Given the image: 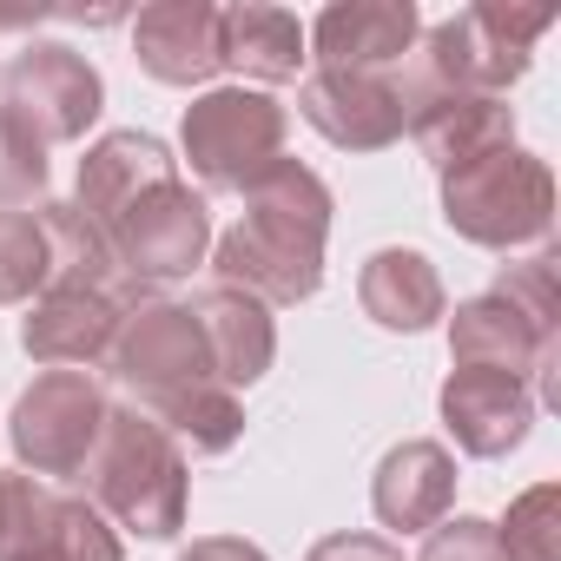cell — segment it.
Returning <instances> with one entry per match:
<instances>
[{"label":"cell","instance_id":"6da1fadb","mask_svg":"<svg viewBox=\"0 0 561 561\" xmlns=\"http://www.w3.org/2000/svg\"><path fill=\"white\" fill-rule=\"evenodd\" d=\"M331 185L298 165L277 159L244 185V218L211 238V271L218 285L257 298V305H305L324 285V244H331Z\"/></svg>","mask_w":561,"mask_h":561},{"label":"cell","instance_id":"7a4b0ae2","mask_svg":"<svg viewBox=\"0 0 561 561\" xmlns=\"http://www.w3.org/2000/svg\"><path fill=\"white\" fill-rule=\"evenodd\" d=\"M80 482H87V502L113 528H133L139 541H172L185 528V508H192L185 449L139 403H113L106 410L100 443H93Z\"/></svg>","mask_w":561,"mask_h":561},{"label":"cell","instance_id":"3957f363","mask_svg":"<svg viewBox=\"0 0 561 561\" xmlns=\"http://www.w3.org/2000/svg\"><path fill=\"white\" fill-rule=\"evenodd\" d=\"M548 27H554V8L482 0V8H462L456 21L430 27L390 80L397 87H456V93H495V100H508V87L528 73V54H535V41Z\"/></svg>","mask_w":561,"mask_h":561},{"label":"cell","instance_id":"277c9868","mask_svg":"<svg viewBox=\"0 0 561 561\" xmlns=\"http://www.w3.org/2000/svg\"><path fill=\"white\" fill-rule=\"evenodd\" d=\"M443 179V225L482 251H522L548 244L554 231V172L528 146H489Z\"/></svg>","mask_w":561,"mask_h":561},{"label":"cell","instance_id":"5b68a950","mask_svg":"<svg viewBox=\"0 0 561 561\" xmlns=\"http://www.w3.org/2000/svg\"><path fill=\"white\" fill-rule=\"evenodd\" d=\"M285 133H291V113L271 93L211 87V93H198L185 106L179 146H185V165L198 172L205 192H244L264 165L285 159Z\"/></svg>","mask_w":561,"mask_h":561},{"label":"cell","instance_id":"8992f818","mask_svg":"<svg viewBox=\"0 0 561 561\" xmlns=\"http://www.w3.org/2000/svg\"><path fill=\"white\" fill-rule=\"evenodd\" d=\"M106 410H113V397L93 370H41L8 416V443H14L21 469H34V476H80L100 443Z\"/></svg>","mask_w":561,"mask_h":561},{"label":"cell","instance_id":"52a82bcc","mask_svg":"<svg viewBox=\"0 0 561 561\" xmlns=\"http://www.w3.org/2000/svg\"><path fill=\"white\" fill-rule=\"evenodd\" d=\"M106 244H113V264H119L126 285H139V291L146 285H179L211 251V205L185 179L152 185L146 198L126 205V218L106 231Z\"/></svg>","mask_w":561,"mask_h":561},{"label":"cell","instance_id":"ba28073f","mask_svg":"<svg viewBox=\"0 0 561 561\" xmlns=\"http://www.w3.org/2000/svg\"><path fill=\"white\" fill-rule=\"evenodd\" d=\"M0 106L27 119L41 146H73V139H87V126L106 106V80L87 54H73L60 41H27L8 60V73H0Z\"/></svg>","mask_w":561,"mask_h":561},{"label":"cell","instance_id":"9c48e42d","mask_svg":"<svg viewBox=\"0 0 561 561\" xmlns=\"http://www.w3.org/2000/svg\"><path fill=\"white\" fill-rule=\"evenodd\" d=\"M113 377L139 397V403H159L185 383H205L211 377V351H205V331L192 318V305L179 298H139L113 337Z\"/></svg>","mask_w":561,"mask_h":561},{"label":"cell","instance_id":"30bf717a","mask_svg":"<svg viewBox=\"0 0 561 561\" xmlns=\"http://www.w3.org/2000/svg\"><path fill=\"white\" fill-rule=\"evenodd\" d=\"M139 285H47L21 324L27 357L47 370H93L113 357V337L126 324V311L139 305Z\"/></svg>","mask_w":561,"mask_h":561},{"label":"cell","instance_id":"8fae6325","mask_svg":"<svg viewBox=\"0 0 561 561\" xmlns=\"http://www.w3.org/2000/svg\"><path fill=\"white\" fill-rule=\"evenodd\" d=\"M423 41V14L410 0H337L305 27L318 73H397Z\"/></svg>","mask_w":561,"mask_h":561},{"label":"cell","instance_id":"7c38bea8","mask_svg":"<svg viewBox=\"0 0 561 561\" xmlns=\"http://www.w3.org/2000/svg\"><path fill=\"white\" fill-rule=\"evenodd\" d=\"M436 410H443V430L456 436V449L476 456V462H495V456L522 449L528 430H535V390H528L522 377H508V370L456 364V370L443 377Z\"/></svg>","mask_w":561,"mask_h":561},{"label":"cell","instance_id":"4fadbf2b","mask_svg":"<svg viewBox=\"0 0 561 561\" xmlns=\"http://www.w3.org/2000/svg\"><path fill=\"white\" fill-rule=\"evenodd\" d=\"M397 87V80H390ZM403 100V133L423 146V159L436 172L489 152V146H515V106L495 93H456V87H397Z\"/></svg>","mask_w":561,"mask_h":561},{"label":"cell","instance_id":"5bb4252c","mask_svg":"<svg viewBox=\"0 0 561 561\" xmlns=\"http://www.w3.org/2000/svg\"><path fill=\"white\" fill-rule=\"evenodd\" d=\"M298 113L337 152H383L403 139V100L390 73H311L298 87Z\"/></svg>","mask_w":561,"mask_h":561},{"label":"cell","instance_id":"9a60e30c","mask_svg":"<svg viewBox=\"0 0 561 561\" xmlns=\"http://www.w3.org/2000/svg\"><path fill=\"white\" fill-rule=\"evenodd\" d=\"M172 179H179L172 146L152 139V133H139V126H119V133H100L87 146V159H80V198L73 205L100 231H113L133 198H146L152 185H172Z\"/></svg>","mask_w":561,"mask_h":561},{"label":"cell","instance_id":"2e32d148","mask_svg":"<svg viewBox=\"0 0 561 561\" xmlns=\"http://www.w3.org/2000/svg\"><path fill=\"white\" fill-rule=\"evenodd\" d=\"M133 60L159 87H205L225 73L218 60V8L205 0H152L133 21Z\"/></svg>","mask_w":561,"mask_h":561},{"label":"cell","instance_id":"e0dca14e","mask_svg":"<svg viewBox=\"0 0 561 561\" xmlns=\"http://www.w3.org/2000/svg\"><path fill=\"white\" fill-rule=\"evenodd\" d=\"M370 508L397 535H430L456 508V456L443 443H430V436L397 443L370 476Z\"/></svg>","mask_w":561,"mask_h":561},{"label":"cell","instance_id":"ac0fdd59","mask_svg":"<svg viewBox=\"0 0 561 561\" xmlns=\"http://www.w3.org/2000/svg\"><path fill=\"white\" fill-rule=\"evenodd\" d=\"M357 305H364L370 324L403 331V337H416V331H430V324L449 318V291H443L436 264L423 251H410V244H383V251L364 257V271H357Z\"/></svg>","mask_w":561,"mask_h":561},{"label":"cell","instance_id":"d6986e66","mask_svg":"<svg viewBox=\"0 0 561 561\" xmlns=\"http://www.w3.org/2000/svg\"><path fill=\"white\" fill-rule=\"evenodd\" d=\"M192 318L205 331V351H211V377L225 390H251L271 357H277V324H271V305L231 291V285H205L192 298Z\"/></svg>","mask_w":561,"mask_h":561},{"label":"cell","instance_id":"ffe728a7","mask_svg":"<svg viewBox=\"0 0 561 561\" xmlns=\"http://www.w3.org/2000/svg\"><path fill=\"white\" fill-rule=\"evenodd\" d=\"M554 344H561V331L528 324V318H522L508 298H495V291L456 305V318H449V357H456V364L508 370V377H522V383L535 377V364H541Z\"/></svg>","mask_w":561,"mask_h":561},{"label":"cell","instance_id":"44dd1931","mask_svg":"<svg viewBox=\"0 0 561 561\" xmlns=\"http://www.w3.org/2000/svg\"><path fill=\"white\" fill-rule=\"evenodd\" d=\"M218 60H225L231 73H244L257 93H264V87H285V80H298V67L311 60L305 21L285 14V8H264V0L225 8V14H218Z\"/></svg>","mask_w":561,"mask_h":561},{"label":"cell","instance_id":"7402d4cb","mask_svg":"<svg viewBox=\"0 0 561 561\" xmlns=\"http://www.w3.org/2000/svg\"><path fill=\"white\" fill-rule=\"evenodd\" d=\"M146 416H159L165 423V436L185 449H198V456H225L238 436H244V403H238V390H225L218 377H205V383H185V390H172V397H159V403H139Z\"/></svg>","mask_w":561,"mask_h":561},{"label":"cell","instance_id":"603a6c76","mask_svg":"<svg viewBox=\"0 0 561 561\" xmlns=\"http://www.w3.org/2000/svg\"><path fill=\"white\" fill-rule=\"evenodd\" d=\"M41 225H47V244H54V285H100V291L126 285L106 231L73 198H41Z\"/></svg>","mask_w":561,"mask_h":561},{"label":"cell","instance_id":"cb8c5ba5","mask_svg":"<svg viewBox=\"0 0 561 561\" xmlns=\"http://www.w3.org/2000/svg\"><path fill=\"white\" fill-rule=\"evenodd\" d=\"M54 285V244L41 211H0V305H34Z\"/></svg>","mask_w":561,"mask_h":561},{"label":"cell","instance_id":"d4e9b609","mask_svg":"<svg viewBox=\"0 0 561 561\" xmlns=\"http://www.w3.org/2000/svg\"><path fill=\"white\" fill-rule=\"evenodd\" d=\"M34 554H41V561H126L119 528H113L87 495H54L47 541H41Z\"/></svg>","mask_w":561,"mask_h":561},{"label":"cell","instance_id":"484cf974","mask_svg":"<svg viewBox=\"0 0 561 561\" xmlns=\"http://www.w3.org/2000/svg\"><path fill=\"white\" fill-rule=\"evenodd\" d=\"M508 561H561V489L535 482L508 502V522H495Z\"/></svg>","mask_w":561,"mask_h":561},{"label":"cell","instance_id":"4316f807","mask_svg":"<svg viewBox=\"0 0 561 561\" xmlns=\"http://www.w3.org/2000/svg\"><path fill=\"white\" fill-rule=\"evenodd\" d=\"M54 489L27 469H0V561H27L47 541Z\"/></svg>","mask_w":561,"mask_h":561},{"label":"cell","instance_id":"83f0119b","mask_svg":"<svg viewBox=\"0 0 561 561\" xmlns=\"http://www.w3.org/2000/svg\"><path fill=\"white\" fill-rule=\"evenodd\" d=\"M489 291H495V298H508V305H515L528 324H541V331H561V251H554V244H541L535 257H522V264H502Z\"/></svg>","mask_w":561,"mask_h":561},{"label":"cell","instance_id":"f1b7e54d","mask_svg":"<svg viewBox=\"0 0 561 561\" xmlns=\"http://www.w3.org/2000/svg\"><path fill=\"white\" fill-rule=\"evenodd\" d=\"M41 192H47V146L34 139L27 119H14L0 106V211L34 205Z\"/></svg>","mask_w":561,"mask_h":561},{"label":"cell","instance_id":"f546056e","mask_svg":"<svg viewBox=\"0 0 561 561\" xmlns=\"http://www.w3.org/2000/svg\"><path fill=\"white\" fill-rule=\"evenodd\" d=\"M416 561H508V554H502L495 522H482V515H443L423 535V554Z\"/></svg>","mask_w":561,"mask_h":561},{"label":"cell","instance_id":"4dcf8cb0","mask_svg":"<svg viewBox=\"0 0 561 561\" xmlns=\"http://www.w3.org/2000/svg\"><path fill=\"white\" fill-rule=\"evenodd\" d=\"M305 561H403V548L390 535H370V528H344V535H324Z\"/></svg>","mask_w":561,"mask_h":561},{"label":"cell","instance_id":"1f68e13d","mask_svg":"<svg viewBox=\"0 0 561 561\" xmlns=\"http://www.w3.org/2000/svg\"><path fill=\"white\" fill-rule=\"evenodd\" d=\"M179 561H271L257 541H244V535H198Z\"/></svg>","mask_w":561,"mask_h":561},{"label":"cell","instance_id":"d6a6232c","mask_svg":"<svg viewBox=\"0 0 561 561\" xmlns=\"http://www.w3.org/2000/svg\"><path fill=\"white\" fill-rule=\"evenodd\" d=\"M27 561H41V554H27Z\"/></svg>","mask_w":561,"mask_h":561}]
</instances>
